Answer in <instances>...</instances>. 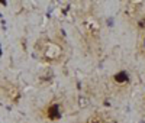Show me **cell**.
I'll return each mask as SVG.
<instances>
[{
  "instance_id": "6da1fadb",
  "label": "cell",
  "mask_w": 145,
  "mask_h": 123,
  "mask_svg": "<svg viewBox=\"0 0 145 123\" xmlns=\"http://www.w3.org/2000/svg\"><path fill=\"white\" fill-rule=\"evenodd\" d=\"M33 55L45 64H61L65 58V48L52 38H39L33 45Z\"/></svg>"
},
{
  "instance_id": "7a4b0ae2",
  "label": "cell",
  "mask_w": 145,
  "mask_h": 123,
  "mask_svg": "<svg viewBox=\"0 0 145 123\" xmlns=\"http://www.w3.org/2000/svg\"><path fill=\"white\" fill-rule=\"evenodd\" d=\"M77 28L90 44H99L102 38V22L90 10H83L77 15Z\"/></svg>"
},
{
  "instance_id": "3957f363",
  "label": "cell",
  "mask_w": 145,
  "mask_h": 123,
  "mask_svg": "<svg viewBox=\"0 0 145 123\" xmlns=\"http://www.w3.org/2000/svg\"><path fill=\"white\" fill-rule=\"evenodd\" d=\"M144 3L142 2H128L123 7V18L129 23H139L144 18Z\"/></svg>"
},
{
  "instance_id": "277c9868",
  "label": "cell",
  "mask_w": 145,
  "mask_h": 123,
  "mask_svg": "<svg viewBox=\"0 0 145 123\" xmlns=\"http://www.w3.org/2000/svg\"><path fill=\"white\" fill-rule=\"evenodd\" d=\"M0 93L3 94V97L6 98L7 102H19V98H20V90L16 87L15 84H12V83H2L0 84Z\"/></svg>"
},
{
  "instance_id": "5b68a950",
  "label": "cell",
  "mask_w": 145,
  "mask_h": 123,
  "mask_svg": "<svg viewBox=\"0 0 145 123\" xmlns=\"http://www.w3.org/2000/svg\"><path fill=\"white\" fill-rule=\"evenodd\" d=\"M138 55L145 59V13L139 22V38H138Z\"/></svg>"
},
{
  "instance_id": "8992f818",
  "label": "cell",
  "mask_w": 145,
  "mask_h": 123,
  "mask_svg": "<svg viewBox=\"0 0 145 123\" xmlns=\"http://www.w3.org/2000/svg\"><path fill=\"white\" fill-rule=\"evenodd\" d=\"M84 123H107V119H106V116H105L103 113L96 112V113L90 115V116L86 119V122H84Z\"/></svg>"
},
{
  "instance_id": "52a82bcc",
  "label": "cell",
  "mask_w": 145,
  "mask_h": 123,
  "mask_svg": "<svg viewBox=\"0 0 145 123\" xmlns=\"http://www.w3.org/2000/svg\"><path fill=\"white\" fill-rule=\"evenodd\" d=\"M144 104H145V98H144Z\"/></svg>"
}]
</instances>
